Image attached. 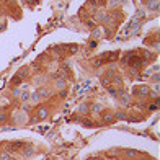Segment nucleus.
I'll return each instance as SVG.
<instances>
[{"label":"nucleus","instance_id":"obj_1","mask_svg":"<svg viewBox=\"0 0 160 160\" xmlns=\"http://www.w3.org/2000/svg\"><path fill=\"white\" fill-rule=\"evenodd\" d=\"M118 59V52H108V54L101 56L100 59H96V61H93L95 66H101V64H106V62H113Z\"/></svg>","mask_w":160,"mask_h":160},{"label":"nucleus","instance_id":"obj_2","mask_svg":"<svg viewBox=\"0 0 160 160\" xmlns=\"http://www.w3.org/2000/svg\"><path fill=\"white\" fill-rule=\"evenodd\" d=\"M134 93L136 95H147V88H145V87H137V88H134Z\"/></svg>","mask_w":160,"mask_h":160},{"label":"nucleus","instance_id":"obj_3","mask_svg":"<svg viewBox=\"0 0 160 160\" xmlns=\"http://www.w3.org/2000/svg\"><path fill=\"white\" fill-rule=\"evenodd\" d=\"M46 116H47V110H44V108H43V110H39L38 118H46Z\"/></svg>","mask_w":160,"mask_h":160},{"label":"nucleus","instance_id":"obj_4","mask_svg":"<svg viewBox=\"0 0 160 160\" xmlns=\"http://www.w3.org/2000/svg\"><path fill=\"white\" fill-rule=\"evenodd\" d=\"M105 121H108V122L113 121V116H111L110 113H105Z\"/></svg>","mask_w":160,"mask_h":160},{"label":"nucleus","instance_id":"obj_5","mask_svg":"<svg viewBox=\"0 0 160 160\" xmlns=\"http://www.w3.org/2000/svg\"><path fill=\"white\" fill-rule=\"evenodd\" d=\"M7 119H8V116H7V114H0V122H5Z\"/></svg>","mask_w":160,"mask_h":160}]
</instances>
